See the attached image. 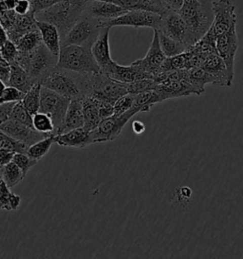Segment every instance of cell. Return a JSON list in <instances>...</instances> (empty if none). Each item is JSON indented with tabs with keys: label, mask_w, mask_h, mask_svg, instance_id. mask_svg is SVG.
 <instances>
[{
	"label": "cell",
	"mask_w": 243,
	"mask_h": 259,
	"mask_svg": "<svg viewBox=\"0 0 243 259\" xmlns=\"http://www.w3.org/2000/svg\"><path fill=\"white\" fill-rule=\"evenodd\" d=\"M163 3L167 6V9L172 11H179L182 7L183 0H161Z\"/></svg>",
	"instance_id": "cell-50"
},
{
	"label": "cell",
	"mask_w": 243,
	"mask_h": 259,
	"mask_svg": "<svg viewBox=\"0 0 243 259\" xmlns=\"http://www.w3.org/2000/svg\"><path fill=\"white\" fill-rule=\"evenodd\" d=\"M127 85V91L128 93L136 95L141 92H146V91H150V90H155L156 88V82L154 81V79H143V80H139L136 82H132V83H126Z\"/></svg>",
	"instance_id": "cell-39"
},
{
	"label": "cell",
	"mask_w": 243,
	"mask_h": 259,
	"mask_svg": "<svg viewBox=\"0 0 243 259\" xmlns=\"http://www.w3.org/2000/svg\"><path fill=\"white\" fill-rule=\"evenodd\" d=\"M4 1V4H5V7L7 8V10H11V11H14L15 8V6L17 5L18 1L19 0H3Z\"/></svg>",
	"instance_id": "cell-53"
},
{
	"label": "cell",
	"mask_w": 243,
	"mask_h": 259,
	"mask_svg": "<svg viewBox=\"0 0 243 259\" xmlns=\"http://www.w3.org/2000/svg\"><path fill=\"white\" fill-rule=\"evenodd\" d=\"M127 12V10L110 2L101 0H86L83 14L97 20L101 24L123 16Z\"/></svg>",
	"instance_id": "cell-16"
},
{
	"label": "cell",
	"mask_w": 243,
	"mask_h": 259,
	"mask_svg": "<svg viewBox=\"0 0 243 259\" xmlns=\"http://www.w3.org/2000/svg\"><path fill=\"white\" fill-rule=\"evenodd\" d=\"M30 10H31V6H30V0H19L14 11L18 16H25L28 13H30Z\"/></svg>",
	"instance_id": "cell-48"
},
{
	"label": "cell",
	"mask_w": 243,
	"mask_h": 259,
	"mask_svg": "<svg viewBox=\"0 0 243 259\" xmlns=\"http://www.w3.org/2000/svg\"><path fill=\"white\" fill-rule=\"evenodd\" d=\"M187 57H188L187 52H184L182 54L171 56V57H167L163 65V71L186 69Z\"/></svg>",
	"instance_id": "cell-37"
},
{
	"label": "cell",
	"mask_w": 243,
	"mask_h": 259,
	"mask_svg": "<svg viewBox=\"0 0 243 259\" xmlns=\"http://www.w3.org/2000/svg\"><path fill=\"white\" fill-rule=\"evenodd\" d=\"M14 151L8 150V149H0V166H4L8 163L12 162L14 159Z\"/></svg>",
	"instance_id": "cell-49"
},
{
	"label": "cell",
	"mask_w": 243,
	"mask_h": 259,
	"mask_svg": "<svg viewBox=\"0 0 243 259\" xmlns=\"http://www.w3.org/2000/svg\"><path fill=\"white\" fill-rule=\"evenodd\" d=\"M1 58H2V57H1V54H0V60H1Z\"/></svg>",
	"instance_id": "cell-57"
},
{
	"label": "cell",
	"mask_w": 243,
	"mask_h": 259,
	"mask_svg": "<svg viewBox=\"0 0 243 259\" xmlns=\"http://www.w3.org/2000/svg\"><path fill=\"white\" fill-rule=\"evenodd\" d=\"M0 180H1V176H0Z\"/></svg>",
	"instance_id": "cell-58"
},
{
	"label": "cell",
	"mask_w": 243,
	"mask_h": 259,
	"mask_svg": "<svg viewBox=\"0 0 243 259\" xmlns=\"http://www.w3.org/2000/svg\"><path fill=\"white\" fill-rule=\"evenodd\" d=\"M84 114V128L92 131L98 126L102 121L99 114L98 104L97 101L89 96L82 98Z\"/></svg>",
	"instance_id": "cell-26"
},
{
	"label": "cell",
	"mask_w": 243,
	"mask_h": 259,
	"mask_svg": "<svg viewBox=\"0 0 243 259\" xmlns=\"http://www.w3.org/2000/svg\"><path fill=\"white\" fill-rule=\"evenodd\" d=\"M155 91L159 92L164 101L186 97L191 94L198 95L197 90L186 79L181 81L167 82L164 84H157Z\"/></svg>",
	"instance_id": "cell-20"
},
{
	"label": "cell",
	"mask_w": 243,
	"mask_h": 259,
	"mask_svg": "<svg viewBox=\"0 0 243 259\" xmlns=\"http://www.w3.org/2000/svg\"><path fill=\"white\" fill-rule=\"evenodd\" d=\"M57 61L58 56L52 54L42 43L30 54L18 53L15 63L22 67L37 84L41 83L43 79L56 67Z\"/></svg>",
	"instance_id": "cell-5"
},
{
	"label": "cell",
	"mask_w": 243,
	"mask_h": 259,
	"mask_svg": "<svg viewBox=\"0 0 243 259\" xmlns=\"http://www.w3.org/2000/svg\"><path fill=\"white\" fill-rule=\"evenodd\" d=\"M36 26L41 34L42 43L52 54L58 56L61 49V36L58 29L53 24L44 21H36Z\"/></svg>",
	"instance_id": "cell-24"
},
{
	"label": "cell",
	"mask_w": 243,
	"mask_h": 259,
	"mask_svg": "<svg viewBox=\"0 0 243 259\" xmlns=\"http://www.w3.org/2000/svg\"><path fill=\"white\" fill-rule=\"evenodd\" d=\"M0 149H8L15 153H26L28 147L0 130Z\"/></svg>",
	"instance_id": "cell-38"
},
{
	"label": "cell",
	"mask_w": 243,
	"mask_h": 259,
	"mask_svg": "<svg viewBox=\"0 0 243 259\" xmlns=\"http://www.w3.org/2000/svg\"><path fill=\"white\" fill-rule=\"evenodd\" d=\"M11 76V65L3 58L0 60V80L8 85Z\"/></svg>",
	"instance_id": "cell-46"
},
{
	"label": "cell",
	"mask_w": 243,
	"mask_h": 259,
	"mask_svg": "<svg viewBox=\"0 0 243 259\" xmlns=\"http://www.w3.org/2000/svg\"><path fill=\"white\" fill-rule=\"evenodd\" d=\"M157 32H158V37H159V46H160L163 53L167 57H171V56H175V55L186 52V48L181 42H178L174 39L168 37L161 31H157Z\"/></svg>",
	"instance_id": "cell-31"
},
{
	"label": "cell",
	"mask_w": 243,
	"mask_h": 259,
	"mask_svg": "<svg viewBox=\"0 0 243 259\" xmlns=\"http://www.w3.org/2000/svg\"><path fill=\"white\" fill-rule=\"evenodd\" d=\"M21 202V197L11 192L4 181L0 180V210L15 211Z\"/></svg>",
	"instance_id": "cell-30"
},
{
	"label": "cell",
	"mask_w": 243,
	"mask_h": 259,
	"mask_svg": "<svg viewBox=\"0 0 243 259\" xmlns=\"http://www.w3.org/2000/svg\"><path fill=\"white\" fill-rule=\"evenodd\" d=\"M15 103H4L0 105V125L10 119V115Z\"/></svg>",
	"instance_id": "cell-47"
},
{
	"label": "cell",
	"mask_w": 243,
	"mask_h": 259,
	"mask_svg": "<svg viewBox=\"0 0 243 259\" xmlns=\"http://www.w3.org/2000/svg\"><path fill=\"white\" fill-rule=\"evenodd\" d=\"M164 102L160 94L155 90L141 92L134 96L133 107L139 112H149L151 107Z\"/></svg>",
	"instance_id": "cell-27"
},
{
	"label": "cell",
	"mask_w": 243,
	"mask_h": 259,
	"mask_svg": "<svg viewBox=\"0 0 243 259\" xmlns=\"http://www.w3.org/2000/svg\"><path fill=\"white\" fill-rule=\"evenodd\" d=\"M161 16L158 14L143 10H133L128 11L123 16L114 18L112 20L100 24V27H108L111 29L113 27L128 26L133 28H150L154 31L159 30Z\"/></svg>",
	"instance_id": "cell-10"
},
{
	"label": "cell",
	"mask_w": 243,
	"mask_h": 259,
	"mask_svg": "<svg viewBox=\"0 0 243 259\" xmlns=\"http://www.w3.org/2000/svg\"><path fill=\"white\" fill-rule=\"evenodd\" d=\"M41 89H42L41 83L34 84L29 92L25 93V96L21 101L23 106L26 107V109L31 115L35 114L39 111Z\"/></svg>",
	"instance_id": "cell-34"
},
{
	"label": "cell",
	"mask_w": 243,
	"mask_h": 259,
	"mask_svg": "<svg viewBox=\"0 0 243 259\" xmlns=\"http://www.w3.org/2000/svg\"><path fill=\"white\" fill-rule=\"evenodd\" d=\"M0 130L5 132L9 136L14 138L16 141L22 143L27 147L35 144L36 142L44 138L53 135V134L50 135V134L41 133L37 130H34L33 127H30L12 119H9L4 123H2L0 125Z\"/></svg>",
	"instance_id": "cell-15"
},
{
	"label": "cell",
	"mask_w": 243,
	"mask_h": 259,
	"mask_svg": "<svg viewBox=\"0 0 243 259\" xmlns=\"http://www.w3.org/2000/svg\"><path fill=\"white\" fill-rule=\"evenodd\" d=\"M138 114V111L132 107L127 112L121 115L113 114L102 120L98 126L91 131L93 144L111 142L119 137L122 130L129 120Z\"/></svg>",
	"instance_id": "cell-8"
},
{
	"label": "cell",
	"mask_w": 243,
	"mask_h": 259,
	"mask_svg": "<svg viewBox=\"0 0 243 259\" xmlns=\"http://www.w3.org/2000/svg\"><path fill=\"white\" fill-rule=\"evenodd\" d=\"M90 74H81L67 69L54 68L41 84L68 99H82L87 96Z\"/></svg>",
	"instance_id": "cell-2"
},
{
	"label": "cell",
	"mask_w": 243,
	"mask_h": 259,
	"mask_svg": "<svg viewBox=\"0 0 243 259\" xmlns=\"http://www.w3.org/2000/svg\"><path fill=\"white\" fill-rule=\"evenodd\" d=\"M1 179L7 184L9 188H13L25 179L22 171L15 162H10L1 168Z\"/></svg>",
	"instance_id": "cell-32"
},
{
	"label": "cell",
	"mask_w": 243,
	"mask_h": 259,
	"mask_svg": "<svg viewBox=\"0 0 243 259\" xmlns=\"http://www.w3.org/2000/svg\"><path fill=\"white\" fill-rule=\"evenodd\" d=\"M69 102L70 99L42 85L39 111L49 115L52 118L56 130V135L64 122Z\"/></svg>",
	"instance_id": "cell-9"
},
{
	"label": "cell",
	"mask_w": 243,
	"mask_h": 259,
	"mask_svg": "<svg viewBox=\"0 0 243 259\" xmlns=\"http://www.w3.org/2000/svg\"><path fill=\"white\" fill-rule=\"evenodd\" d=\"M35 84L33 79L22 67L17 63L11 64V76L8 85L14 87L23 93H27Z\"/></svg>",
	"instance_id": "cell-25"
},
{
	"label": "cell",
	"mask_w": 243,
	"mask_h": 259,
	"mask_svg": "<svg viewBox=\"0 0 243 259\" xmlns=\"http://www.w3.org/2000/svg\"><path fill=\"white\" fill-rule=\"evenodd\" d=\"M101 29L99 21L83 14L61 40V47L66 45L91 46L97 38Z\"/></svg>",
	"instance_id": "cell-7"
},
{
	"label": "cell",
	"mask_w": 243,
	"mask_h": 259,
	"mask_svg": "<svg viewBox=\"0 0 243 259\" xmlns=\"http://www.w3.org/2000/svg\"><path fill=\"white\" fill-rule=\"evenodd\" d=\"M84 127L83 105L82 99L70 100L63 124L57 134L66 133L69 130Z\"/></svg>",
	"instance_id": "cell-23"
},
{
	"label": "cell",
	"mask_w": 243,
	"mask_h": 259,
	"mask_svg": "<svg viewBox=\"0 0 243 259\" xmlns=\"http://www.w3.org/2000/svg\"><path fill=\"white\" fill-rule=\"evenodd\" d=\"M201 68L207 70L215 79V84L217 87H231L232 84L229 82L227 69L223 60L221 59L218 53L209 54L206 56Z\"/></svg>",
	"instance_id": "cell-21"
},
{
	"label": "cell",
	"mask_w": 243,
	"mask_h": 259,
	"mask_svg": "<svg viewBox=\"0 0 243 259\" xmlns=\"http://www.w3.org/2000/svg\"><path fill=\"white\" fill-rule=\"evenodd\" d=\"M1 168H2V167H1V166H0V176H1Z\"/></svg>",
	"instance_id": "cell-56"
},
{
	"label": "cell",
	"mask_w": 243,
	"mask_h": 259,
	"mask_svg": "<svg viewBox=\"0 0 243 259\" xmlns=\"http://www.w3.org/2000/svg\"><path fill=\"white\" fill-rule=\"evenodd\" d=\"M9 37H8L7 31L4 29L2 24L0 23V48L6 43Z\"/></svg>",
	"instance_id": "cell-52"
},
{
	"label": "cell",
	"mask_w": 243,
	"mask_h": 259,
	"mask_svg": "<svg viewBox=\"0 0 243 259\" xmlns=\"http://www.w3.org/2000/svg\"><path fill=\"white\" fill-rule=\"evenodd\" d=\"M134 96L133 94L128 93L120 97L114 103V114L121 115L127 112L134 104Z\"/></svg>",
	"instance_id": "cell-42"
},
{
	"label": "cell",
	"mask_w": 243,
	"mask_h": 259,
	"mask_svg": "<svg viewBox=\"0 0 243 259\" xmlns=\"http://www.w3.org/2000/svg\"><path fill=\"white\" fill-rule=\"evenodd\" d=\"M157 31H161L168 37L182 43L186 48V52L189 50L188 28L177 11L168 10L161 16V23Z\"/></svg>",
	"instance_id": "cell-13"
},
{
	"label": "cell",
	"mask_w": 243,
	"mask_h": 259,
	"mask_svg": "<svg viewBox=\"0 0 243 259\" xmlns=\"http://www.w3.org/2000/svg\"><path fill=\"white\" fill-rule=\"evenodd\" d=\"M24 96H25V93L18 91L14 87L7 85L0 97V105L4 103H16V102L22 101Z\"/></svg>",
	"instance_id": "cell-43"
},
{
	"label": "cell",
	"mask_w": 243,
	"mask_h": 259,
	"mask_svg": "<svg viewBox=\"0 0 243 259\" xmlns=\"http://www.w3.org/2000/svg\"><path fill=\"white\" fill-rule=\"evenodd\" d=\"M86 0L81 3H72L64 0L52 6L51 8L36 13V21H44L54 25L60 33L61 40L67 34L76 20L83 15Z\"/></svg>",
	"instance_id": "cell-3"
},
{
	"label": "cell",
	"mask_w": 243,
	"mask_h": 259,
	"mask_svg": "<svg viewBox=\"0 0 243 259\" xmlns=\"http://www.w3.org/2000/svg\"><path fill=\"white\" fill-rule=\"evenodd\" d=\"M126 94H128L126 83L115 81L103 72L90 74L87 96L114 104Z\"/></svg>",
	"instance_id": "cell-6"
},
{
	"label": "cell",
	"mask_w": 243,
	"mask_h": 259,
	"mask_svg": "<svg viewBox=\"0 0 243 259\" xmlns=\"http://www.w3.org/2000/svg\"><path fill=\"white\" fill-rule=\"evenodd\" d=\"M56 68L67 69L81 74L101 72L100 67L91 53V46H62Z\"/></svg>",
	"instance_id": "cell-4"
},
{
	"label": "cell",
	"mask_w": 243,
	"mask_h": 259,
	"mask_svg": "<svg viewBox=\"0 0 243 259\" xmlns=\"http://www.w3.org/2000/svg\"><path fill=\"white\" fill-rule=\"evenodd\" d=\"M96 101L98 104L99 114L102 120L114 114V104L106 101H100V100H96Z\"/></svg>",
	"instance_id": "cell-45"
},
{
	"label": "cell",
	"mask_w": 243,
	"mask_h": 259,
	"mask_svg": "<svg viewBox=\"0 0 243 259\" xmlns=\"http://www.w3.org/2000/svg\"><path fill=\"white\" fill-rule=\"evenodd\" d=\"M166 58L167 56L163 53L159 46L158 32L154 30L151 44L145 56L142 59H138L133 62L132 64L137 66L139 69L144 70V72L148 73L152 79H154L163 71V65Z\"/></svg>",
	"instance_id": "cell-14"
},
{
	"label": "cell",
	"mask_w": 243,
	"mask_h": 259,
	"mask_svg": "<svg viewBox=\"0 0 243 259\" xmlns=\"http://www.w3.org/2000/svg\"><path fill=\"white\" fill-rule=\"evenodd\" d=\"M10 119L24 123L30 127H33L32 126V115L30 114V112L26 109V107L23 106L21 101L15 103V106L12 109L11 115H10Z\"/></svg>",
	"instance_id": "cell-36"
},
{
	"label": "cell",
	"mask_w": 243,
	"mask_h": 259,
	"mask_svg": "<svg viewBox=\"0 0 243 259\" xmlns=\"http://www.w3.org/2000/svg\"><path fill=\"white\" fill-rule=\"evenodd\" d=\"M132 130L134 131V133L140 135L145 131V124L144 122H140V121H134L132 122Z\"/></svg>",
	"instance_id": "cell-51"
},
{
	"label": "cell",
	"mask_w": 243,
	"mask_h": 259,
	"mask_svg": "<svg viewBox=\"0 0 243 259\" xmlns=\"http://www.w3.org/2000/svg\"><path fill=\"white\" fill-rule=\"evenodd\" d=\"M54 143L63 147L85 148L93 144L91 131L79 127L69 130L66 133L57 134L54 137Z\"/></svg>",
	"instance_id": "cell-19"
},
{
	"label": "cell",
	"mask_w": 243,
	"mask_h": 259,
	"mask_svg": "<svg viewBox=\"0 0 243 259\" xmlns=\"http://www.w3.org/2000/svg\"><path fill=\"white\" fill-rule=\"evenodd\" d=\"M213 22L210 31L218 37L236 25L235 7L230 0L212 1Z\"/></svg>",
	"instance_id": "cell-12"
},
{
	"label": "cell",
	"mask_w": 243,
	"mask_h": 259,
	"mask_svg": "<svg viewBox=\"0 0 243 259\" xmlns=\"http://www.w3.org/2000/svg\"><path fill=\"white\" fill-rule=\"evenodd\" d=\"M103 73L107 75L109 78L113 79L115 81H118L121 83H132V82H136L139 80L147 79V78L152 79L151 76L148 73L139 69L132 63L129 66H122L114 61L109 66V68Z\"/></svg>",
	"instance_id": "cell-18"
},
{
	"label": "cell",
	"mask_w": 243,
	"mask_h": 259,
	"mask_svg": "<svg viewBox=\"0 0 243 259\" xmlns=\"http://www.w3.org/2000/svg\"><path fill=\"white\" fill-rule=\"evenodd\" d=\"M186 80L197 90L198 95L205 92L206 84H215L214 77L201 67L187 69Z\"/></svg>",
	"instance_id": "cell-28"
},
{
	"label": "cell",
	"mask_w": 243,
	"mask_h": 259,
	"mask_svg": "<svg viewBox=\"0 0 243 259\" xmlns=\"http://www.w3.org/2000/svg\"><path fill=\"white\" fill-rule=\"evenodd\" d=\"M109 31L110 28L108 27L102 28L97 38L91 45V53L100 67L101 72H105L114 62L110 54Z\"/></svg>",
	"instance_id": "cell-17"
},
{
	"label": "cell",
	"mask_w": 243,
	"mask_h": 259,
	"mask_svg": "<svg viewBox=\"0 0 243 259\" xmlns=\"http://www.w3.org/2000/svg\"><path fill=\"white\" fill-rule=\"evenodd\" d=\"M6 84H4L1 80H0V97H1V95H2V93H3V92L5 91V89H6Z\"/></svg>",
	"instance_id": "cell-54"
},
{
	"label": "cell",
	"mask_w": 243,
	"mask_h": 259,
	"mask_svg": "<svg viewBox=\"0 0 243 259\" xmlns=\"http://www.w3.org/2000/svg\"><path fill=\"white\" fill-rule=\"evenodd\" d=\"M40 44H42V38L37 26L36 28L24 33L22 36L15 42L18 53L23 54H30Z\"/></svg>",
	"instance_id": "cell-29"
},
{
	"label": "cell",
	"mask_w": 243,
	"mask_h": 259,
	"mask_svg": "<svg viewBox=\"0 0 243 259\" xmlns=\"http://www.w3.org/2000/svg\"><path fill=\"white\" fill-rule=\"evenodd\" d=\"M13 162L20 168L23 175L26 177L30 168L33 167L38 162V160L32 159L27 153L16 152L14 155Z\"/></svg>",
	"instance_id": "cell-40"
},
{
	"label": "cell",
	"mask_w": 243,
	"mask_h": 259,
	"mask_svg": "<svg viewBox=\"0 0 243 259\" xmlns=\"http://www.w3.org/2000/svg\"><path fill=\"white\" fill-rule=\"evenodd\" d=\"M70 2H72V3H81V2H84L85 0H69Z\"/></svg>",
	"instance_id": "cell-55"
},
{
	"label": "cell",
	"mask_w": 243,
	"mask_h": 259,
	"mask_svg": "<svg viewBox=\"0 0 243 259\" xmlns=\"http://www.w3.org/2000/svg\"><path fill=\"white\" fill-rule=\"evenodd\" d=\"M216 49L226 66L229 82L232 84L235 75V54L238 49V37L235 25L231 27L225 33L217 37Z\"/></svg>",
	"instance_id": "cell-11"
},
{
	"label": "cell",
	"mask_w": 243,
	"mask_h": 259,
	"mask_svg": "<svg viewBox=\"0 0 243 259\" xmlns=\"http://www.w3.org/2000/svg\"><path fill=\"white\" fill-rule=\"evenodd\" d=\"M55 135H51L44 138L35 144L30 145L27 149V154L34 160H40L46 156L54 144Z\"/></svg>",
	"instance_id": "cell-33"
},
{
	"label": "cell",
	"mask_w": 243,
	"mask_h": 259,
	"mask_svg": "<svg viewBox=\"0 0 243 259\" xmlns=\"http://www.w3.org/2000/svg\"><path fill=\"white\" fill-rule=\"evenodd\" d=\"M31 12L35 15L36 13L51 8L53 5L64 0H30Z\"/></svg>",
	"instance_id": "cell-44"
},
{
	"label": "cell",
	"mask_w": 243,
	"mask_h": 259,
	"mask_svg": "<svg viewBox=\"0 0 243 259\" xmlns=\"http://www.w3.org/2000/svg\"><path fill=\"white\" fill-rule=\"evenodd\" d=\"M32 126L41 133L56 135V130L52 118L43 112L38 111L35 114L32 115Z\"/></svg>",
	"instance_id": "cell-35"
},
{
	"label": "cell",
	"mask_w": 243,
	"mask_h": 259,
	"mask_svg": "<svg viewBox=\"0 0 243 259\" xmlns=\"http://www.w3.org/2000/svg\"><path fill=\"white\" fill-rule=\"evenodd\" d=\"M113 3L115 5L127 11L143 10L164 16L169 9L163 3L161 0H101Z\"/></svg>",
	"instance_id": "cell-22"
},
{
	"label": "cell",
	"mask_w": 243,
	"mask_h": 259,
	"mask_svg": "<svg viewBox=\"0 0 243 259\" xmlns=\"http://www.w3.org/2000/svg\"><path fill=\"white\" fill-rule=\"evenodd\" d=\"M212 1L183 0L182 7L178 11L188 28L189 50L205 35L212 25Z\"/></svg>",
	"instance_id": "cell-1"
},
{
	"label": "cell",
	"mask_w": 243,
	"mask_h": 259,
	"mask_svg": "<svg viewBox=\"0 0 243 259\" xmlns=\"http://www.w3.org/2000/svg\"><path fill=\"white\" fill-rule=\"evenodd\" d=\"M0 54H1V57L5 61H7L10 65L15 63L18 55V50L16 48L15 43H14L12 40L8 39L6 43L0 48Z\"/></svg>",
	"instance_id": "cell-41"
}]
</instances>
